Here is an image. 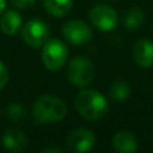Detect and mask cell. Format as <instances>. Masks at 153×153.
<instances>
[{
    "mask_svg": "<svg viewBox=\"0 0 153 153\" xmlns=\"http://www.w3.org/2000/svg\"><path fill=\"white\" fill-rule=\"evenodd\" d=\"M75 109L83 118L97 121L105 117L109 111V102L100 91L85 89L75 97Z\"/></svg>",
    "mask_w": 153,
    "mask_h": 153,
    "instance_id": "1",
    "label": "cell"
},
{
    "mask_svg": "<svg viewBox=\"0 0 153 153\" xmlns=\"http://www.w3.org/2000/svg\"><path fill=\"white\" fill-rule=\"evenodd\" d=\"M32 114L38 124H55L66 117L67 106L61 98L45 94L35 101Z\"/></svg>",
    "mask_w": 153,
    "mask_h": 153,
    "instance_id": "2",
    "label": "cell"
},
{
    "mask_svg": "<svg viewBox=\"0 0 153 153\" xmlns=\"http://www.w3.org/2000/svg\"><path fill=\"white\" fill-rule=\"evenodd\" d=\"M67 58H69V50L62 40H46L42 48V61L46 69L50 71H58L66 63Z\"/></svg>",
    "mask_w": 153,
    "mask_h": 153,
    "instance_id": "3",
    "label": "cell"
},
{
    "mask_svg": "<svg viewBox=\"0 0 153 153\" xmlns=\"http://www.w3.org/2000/svg\"><path fill=\"white\" fill-rule=\"evenodd\" d=\"M95 76V67L89 59L76 56L69 62L67 67V78L73 85L85 87L93 82Z\"/></svg>",
    "mask_w": 153,
    "mask_h": 153,
    "instance_id": "4",
    "label": "cell"
},
{
    "mask_svg": "<svg viewBox=\"0 0 153 153\" xmlns=\"http://www.w3.org/2000/svg\"><path fill=\"white\" fill-rule=\"evenodd\" d=\"M89 19L95 28L101 31H111L118 24L116 10L108 4H97L89 11Z\"/></svg>",
    "mask_w": 153,
    "mask_h": 153,
    "instance_id": "5",
    "label": "cell"
},
{
    "mask_svg": "<svg viewBox=\"0 0 153 153\" xmlns=\"http://www.w3.org/2000/svg\"><path fill=\"white\" fill-rule=\"evenodd\" d=\"M48 35H50V30L47 24L38 19L27 22L22 28V38L30 47L36 48L43 46L48 39Z\"/></svg>",
    "mask_w": 153,
    "mask_h": 153,
    "instance_id": "6",
    "label": "cell"
},
{
    "mask_svg": "<svg viewBox=\"0 0 153 153\" xmlns=\"http://www.w3.org/2000/svg\"><path fill=\"white\" fill-rule=\"evenodd\" d=\"M65 39L74 46H82L91 39L93 34L90 27L82 20H69L62 28Z\"/></svg>",
    "mask_w": 153,
    "mask_h": 153,
    "instance_id": "7",
    "label": "cell"
},
{
    "mask_svg": "<svg viewBox=\"0 0 153 153\" xmlns=\"http://www.w3.org/2000/svg\"><path fill=\"white\" fill-rule=\"evenodd\" d=\"M67 146L70 151L76 153L89 152L94 148L95 145V136L91 130L86 128H78L73 130L67 137Z\"/></svg>",
    "mask_w": 153,
    "mask_h": 153,
    "instance_id": "8",
    "label": "cell"
},
{
    "mask_svg": "<svg viewBox=\"0 0 153 153\" xmlns=\"http://www.w3.org/2000/svg\"><path fill=\"white\" fill-rule=\"evenodd\" d=\"M133 61L143 69L153 66V42L148 39H140L136 42L132 50Z\"/></svg>",
    "mask_w": 153,
    "mask_h": 153,
    "instance_id": "9",
    "label": "cell"
},
{
    "mask_svg": "<svg viewBox=\"0 0 153 153\" xmlns=\"http://www.w3.org/2000/svg\"><path fill=\"white\" fill-rule=\"evenodd\" d=\"M113 149L118 153H132L136 152L138 148L137 137L129 130H121L116 133L111 141Z\"/></svg>",
    "mask_w": 153,
    "mask_h": 153,
    "instance_id": "10",
    "label": "cell"
},
{
    "mask_svg": "<svg viewBox=\"0 0 153 153\" xmlns=\"http://www.w3.org/2000/svg\"><path fill=\"white\" fill-rule=\"evenodd\" d=\"M3 145L7 151L23 152L28 146V138L22 130L8 129L3 136Z\"/></svg>",
    "mask_w": 153,
    "mask_h": 153,
    "instance_id": "11",
    "label": "cell"
},
{
    "mask_svg": "<svg viewBox=\"0 0 153 153\" xmlns=\"http://www.w3.org/2000/svg\"><path fill=\"white\" fill-rule=\"evenodd\" d=\"M20 26H22V16L18 11L10 10L5 13H3L1 19H0V30L5 35H10V36L15 35L20 30Z\"/></svg>",
    "mask_w": 153,
    "mask_h": 153,
    "instance_id": "12",
    "label": "cell"
},
{
    "mask_svg": "<svg viewBox=\"0 0 153 153\" xmlns=\"http://www.w3.org/2000/svg\"><path fill=\"white\" fill-rule=\"evenodd\" d=\"M74 0H43V5L50 15L62 18L70 12Z\"/></svg>",
    "mask_w": 153,
    "mask_h": 153,
    "instance_id": "13",
    "label": "cell"
},
{
    "mask_svg": "<svg viewBox=\"0 0 153 153\" xmlns=\"http://www.w3.org/2000/svg\"><path fill=\"white\" fill-rule=\"evenodd\" d=\"M130 94L132 89L125 81H116L109 89V97L114 102H124L130 97Z\"/></svg>",
    "mask_w": 153,
    "mask_h": 153,
    "instance_id": "14",
    "label": "cell"
},
{
    "mask_svg": "<svg viewBox=\"0 0 153 153\" xmlns=\"http://www.w3.org/2000/svg\"><path fill=\"white\" fill-rule=\"evenodd\" d=\"M144 19H145V16H144V12L140 8H132V10L126 11L124 16L125 27L129 30H137L141 27Z\"/></svg>",
    "mask_w": 153,
    "mask_h": 153,
    "instance_id": "15",
    "label": "cell"
},
{
    "mask_svg": "<svg viewBox=\"0 0 153 153\" xmlns=\"http://www.w3.org/2000/svg\"><path fill=\"white\" fill-rule=\"evenodd\" d=\"M5 114H7L8 118H10L12 122H15V124L26 121V118H27L26 109H24L22 105H19V103H11V105L7 108Z\"/></svg>",
    "mask_w": 153,
    "mask_h": 153,
    "instance_id": "16",
    "label": "cell"
},
{
    "mask_svg": "<svg viewBox=\"0 0 153 153\" xmlns=\"http://www.w3.org/2000/svg\"><path fill=\"white\" fill-rule=\"evenodd\" d=\"M8 78H10V73L8 69L5 67V65L0 61V90H3L5 87V85L8 83Z\"/></svg>",
    "mask_w": 153,
    "mask_h": 153,
    "instance_id": "17",
    "label": "cell"
},
{
    "mask_svg": "<svg viewBox=\"0 0 153 153\" xmlns=\"http://www.w3.org/2000/svg\"><path fill=\"white\" fill-rule=\"evenodd\" d=\"M36 0H11L13 5L16 8H28V7H32L35 4Z\"/></svg>",
    "mask_w": 153,
    "mask_h": 153,
    "instance_id": "18",
    "label": "cell"
},
{
    "mask_svg": "<svg viewBox=\"0 0 153 153\" xmlns=\"http://www.w3.org/2000/svg\"><path fill=\"white\" fill-rule=\"evenodd\" d=\"M4 10H5V0H0V15L3 13Z\"/></svg>",
    "mask_w": 153,
    "mask_h": 153,
    "instance_id": "19",
    "label": "cell"
}]
</instances>
